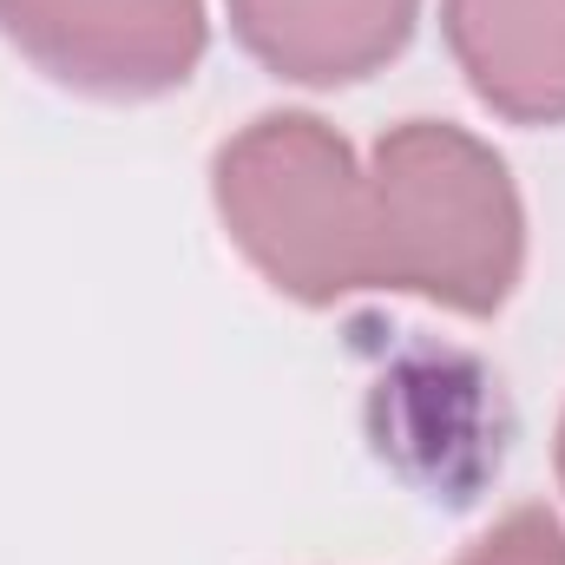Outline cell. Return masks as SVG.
<instances>
[{
    "label": "cell",
    "mask_w": 565,
    "mask_h": 565,
    "mask_svg": "<svg viewBox=\"0 0 565 565\" xmlns=\"http://www.w3.org/2000/svg\"><path fill=\"white\" fill-rule=\"evenodd\" d=\"M375 289L487 322L526 277V204L507 158L467 126L402 119L369 151Z\"/></svg>",
    "instance_id": "cell-1"
},
{
    "label": "cell",
    "mask_w": 565,
    "mask_h": 565,
    "mask_svg": "<svg viewBox=\"0 0 565 565\" xmlns=\"http://www.w3.org/2000/svg\"><path fill=\"white\" fill-rule=\"evenodd\" d=\"M553 467H559V487H565V415H559V434H553Z\"/></svg>",
    "instance_id": "cell-7"
},
{
    "label": "cell",
    "mask_w": 565,
    "mask_h": 565,
    "mask_svg": "<svg viewBox=\"0 0 565 565\" xmlns=\"http://www.w3.org/2000/svg\"><path fill=\"white\" fill-rule=\"evenodd\" d=\"M467 93L507 126H565V0H440Z\"/></svg>",
    "instance_id": "cell-5"
},
{
    "label": "cell",
    "mask_w": 565,
    "mask_h": 565,
    "mask_svg": "<svg viewBox=\"0 0 565 565\" xmlns=\"http://www.w3.org/2000/svg\"><path fill=\"white\" fill-rule=\"evenodd\" d=\"M0 40L60 93L139 106L204 66L211 13L204 0H0Z\"/></svg>",
    "instance_id": "cell-3"
},
{
    "label": "cell",
    "mask_w": 565,
    "mask_h": 565,
    "mask_svg": "<svg viewBox=\"0 0 565 565\" xmlns=\"http://www.w3.org/2000/svg\"><path fill=\"white\" fill-rule=\"evenodd\" d=\"M454 565H565V526L553 507L526 500V507L500 513Z\"/></svg>",
    "instance_id": "cell-6"
},
{
    "label": "cell",
    "mask_w": 565,
    "mask_h": 565,
    "mask_svg": "<svg viewBox=\"0 0 565 565\" xmlns=\"http://www.w3.org/2000/svg\"><path fill=\"white\" fill-rule=\"evenodd\" d=\"M224 237L277 296L335 309L375 289V184L355 145L316 113H257L211 158Z\"/></svg>",
    "instance_id": "cell-2"
},
{
    "label": "cell",
    "mask_w": 565,
    "mask_h": 565,
    "mask_svg": "<svg viewBox=\"0 0 565 565\" xmlns=\"http://www.w3.org/2000/svg\"><path fill=\"white\" fill-rule=\"evenodd\" d=\"M224 20L264 73L329 93L408 53L422 0H224Z\"/></svg>",
    "instance_id": "cell-4"
}]
</instances>
